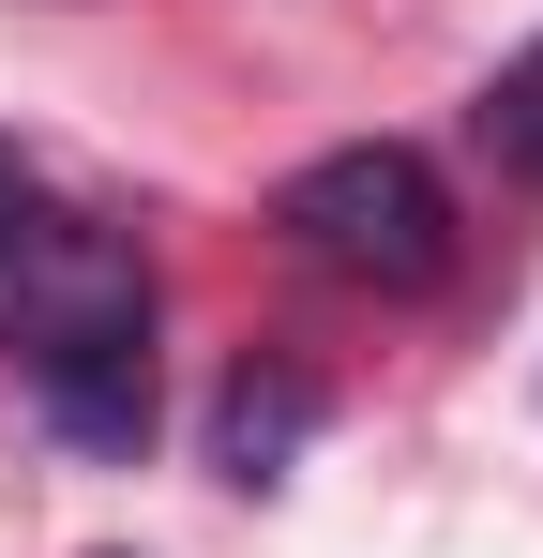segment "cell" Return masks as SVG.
Here are the masks:
<instances>
[{
    "label": "cell",
    "instance_id": "6da1fadb",
    "mask_svg": "<svg viewBox=\"0 0 543 558\" xmlns=\"http://www.w3.org/2000/svg\"><path fill=\"white\" fill-rule=\"evenodd\" d=\"M0 348H15L31 377L106 363V348H152V257L31 182L15 211H0Z\"/></svg>",
    "mask_w": 543,
    "mask_h": 558
},
{
    "label": "cell",
    "instance_id": "7a4b0ae2",
    "mask_svg": "<svg viewBox=\"0 0 543 558\" xmlns=\"http://www.w3.org/2000/svg\"><path fill=\"white\" fill-rule=\"evenodd\" d=\"M272 227H287L317 272H348V287H438L452 272V182L408 136H348V151L287 167Z\"/></svg>",
    "mask_w": 543,
    "mask_h": 558
},
{
    "label": "cell",
    "instance_id": "3957f363",
    "mask_svg": "<svg viewBox=\"0 0 543 558\" xmlns=\"http://www.w3.org/2000/svg\"><path fill=\"white\" fill-rule=\"evenodd\" d=\"M31 392H46V423H61L76 453H152V348L61 363V377H31Z\"/></svg>",
    "mask_w": 543,
    "mask_h": 558
},
{
    "label": "cell",
    "instance_id": "277c9868",
    "mask_svg": "<svg viewBox=\"0 0 543 558\" xmlns=\"http://www.w3.org/2000/svg\"><path fill=\"white\" fill-rule=\"evenodd\" d=\"M302 423H317V392H302V377H242V392H227V423H212L227 483H272V468L302 453Z\"/></svg>",
    "mask_w": 543,
    "mask_h": 558
},
{
    "label": "cell",
    "instance_id": "5b68a950",
    "mask_svg": "<svg viewBox=\"0 0 543 558\" xmlns=\"http://www.w3.org/2000/svg\"><path fill=\"white\" fill-rule=\"evenodd\" d=\"M468 136H483L498 167H543V46H529V61H498V76H483V106H468Z\"/></svg>",
    "mask_w": 543,
    "mask_h": 558
},
{
    "label": "cell",
    "instance_id": "8992f818",
    "mask_svg": "<svg viewBox=\"0 0 543 558\" xmlns=\"http://www.w3.org/2000/svg\"><path fill=\"white\" fill-rule=\"evenodd\" d=\"M15 196H31V151H15V136H0V211H15Z\"/></svg>",
    "mask_w": 543,
    "mask_h": 558
}]
</instances>
